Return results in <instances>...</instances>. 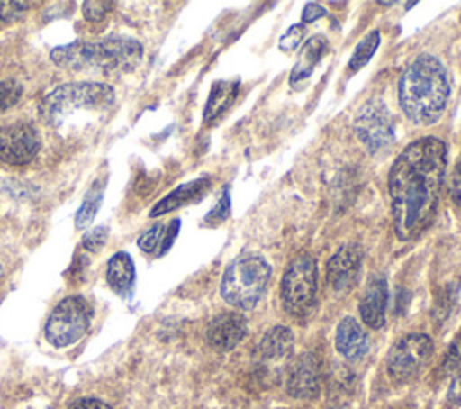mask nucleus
<instances>
[{
  "label": "nucleus",
  "mask_w": 461,
  "mask_h": 409,
  "mask_svg": "<svg viewBox=\"0 0 461 409\" xmlns=\"http://www.w3.org/2000/svg\"><path fill=\"white\" fill-rule=\"evenodd\" d=\"M447 171V146L429 135L403 148L389 169L393 227L402 241L416 240L434 222Z\"/></svg>",
  "instance_id": "1"
},
{
  "label": "nucleus",
  "mask_w": 461,
  "mask_h": 409,
  "mask_svg": "<svg viewBox=\"0 0 461 409\" xmlns=\"http://www.w3.org/2000/svg\"><path fill=\"white\" fill-rule=\"evenodd\" d=\"M448 94L447 70L432 54L418 56L398 81L400 108L418 126H430L443 115Z\"/></svg>",
  "instance_id": "2"
},
{
  "label": "nucleus",
  "mask_w": 461,
  "mask_h": 409,
  "mask_svg": "<svg viewBox=\"0 0 461 409\" xmlns=\"http://www.w3.org/2000/svg\"><path fill=\"white\" fill-rule=\"evenodd\" d=\"M142 45L135 38L106 36L99 41L76 40L54 47L50 50V59L54 65L72 72L119 77L135 70L142 59Z\"/></svg>",
  "instance_id": "3"
},
{
  "label": "nucleus",
  "mask_w": 461,
  "mask_h": 409,
  "mask_svg": "<svg viewBox=\"0 0 461 409\" xmlns=\"http://www.w3.org/2000/svg\"><path fill=\"white\" fill-rule=\"evenodd\" d=\"M115 90L101 81L65 83L45 95L40 106L41 119L50 126H59L77 112H101L113 105Z\"/></svg>",
  "instance_id": "4"
},
{
  "label": "nucleus",
  "mask_w": 461,
  "mask_h": 409,
  "mask_svg": "<svg viewBox=\"0 0 461 409\" xmlns=\"http://www.w3.org/2000/svg\"><path fill=\"white\" fill-rule=\"evenodd\" d=\"M270 276L272 267L261 254L243 252L227 265L220 283V295L238 310H250L267 292Z\"/></svg>",
  "instance_id": "5"
},
{
  "label": "nucleus",
  "mask_w": 461,
  "mask_h": 409,
  "mask_svg": "<svg viewBox=\"0 0 461 409\" xmlns=\"http://www.w3.org/2000/svg\"><path fill=\"white\" fill-rule=\"evenodd\" d=\"M281 303L294 317L312 312L317 295V263L308 252L297 254L285 268L281 277Z\"/></svg>",
  "instance_id": "6"
},
{
  "label": "nucleus",
  "mask_w": 461,
  "mask_h": 409,
  "mask_svg": "<svg viewBox=\"0 0 461 409\" xmlns=\"http://www.w3.org/2000/svg\"><path fill=\"white\" fill-rule=\"evenodd\" d=\"M90 321V303L83 295H67L49 314L45 323V339L54 348L72 346L86 333Z\"/></svg>",
  "instance_id": "7"
},
{
  "label": "nucleus",
  "mask_w": 461,
  "mask_h": 409,
  "mask_svg": "<svg viewBox=\"0 0 461 409\" xmlns=\"http://www.w3.org/2000/svg\"><path fill=\"white\" fill-rule=\"evenodd\" d=\"M353 128L371 155L385 153L394 142L393 115L380 99H371L360 106Z\"/></svg>",
  "instance_id": "8"
},
{
  "label": "nucleus",
  "mask_w": 461,
  "mask_h": 409,
  "mask_svg": "<svg viewBox=\"0 0 461 409\" xmlns=\"http://www.w3.org/2000/svg\"><path fill=\"white\" fill-rule=\"evenodd\" d=\"M434 351L432 339L427 333H407L398 339L385 359L387 375L394 382H405L414 378L427 364Z\"/></svg>",
  "instance_id": "9"
},
{
  "label": "nucleus",
  "mask_w": 461,
  "mask_h": 409,
  "mask_svg": "<svg viewBox=\"0 0 461 409\" xmlns=\"http://www.w3.org/2000/svg\"><path fill=\"white\" fill-rule=\"evenodd\" d=\"M41 141L31 123H13L0 128V160L11 166L29 164L40 151Z\"/></svg>",
  "instance_id": "10"
},
{
  "label": "nucleus",
  "mask_w": 461,
  "mask_h": 409,
  "mask_svg": "<svg viewBox=\"0 0 461 409\" xmlns=\"http://www.w3.org/2000/svg\"><path fill=\"white\" fill-rule=\"evenodd\" d=\"M321 389V362L315 353H301L290 366L286 391L294 398H313Z\"/></svg>",
  "instance_id": "11"
},
{
  "label": "nucleus",
  "mask_w": 461,
  "mask_h": 409,
  "mask_svg": "<svg viewBox=\"0 0 461 409\" xmlns=\"http://www.w3.org/2000/svg\"><path fill=\"white\" fill-rule=\"evenodd\" d=\"M362 265V249L357 243L342 245L326 265V277L333 290H348L358 277Z\"/></svg>",
  "instance_id": "12"
},
{
  "label": "nucleus",
  "mask_w": 461,
  "mask_h": 409,
  "mask_svg": "<svg viewBox=\"0 0 461 409\" xmlns=\"http://www.w3.org/2000/svg\"><path fill=\"white\" fill-rule=\"evenodd\" d=\"M247 335V321L238 312H223L211 319L205 337L216 351L234 350Z\"/></svg>",
  "instance_id": "13"
},
{
  "label": "nucleus",
  "mask_w": 461,
  "mask_h": 409,
  "mask_svg": "<svg viewBox=\"0 0 461 409\" xmlns=\"http://www.w3.org/2000/svg\"><path fill=\"white\" fill-rule=\"evenodd\" d=\"M387 301H389V290L387 281L382 276L373 277L367 286L362 292L358 312L366 326L378 330L385 323V312H387Z\"/></svg>",
  "instance_id": "14"
},
{
  "label": "nucleus",
  "mask_w": 461,
  "mask_h": 409,
  "mask_svg": "<svg viewBox=\"0 0 461 409\" xmlns=\"http://www.w3.org/2000/svg\"><path fill=\"white\" fill-rule=\"evenodd\" d=\"M369 346L364 328L355 317H344L335 332V348L346 360H358Z\"/></svg>",
  "instance_id": "15"
},
{
  "label": "nucleus",
  "mask_w": 461,
  "mask_h": 409,
  "mask_svg": "<svg viewBox=\"0 0 461 409\" xmlns=\"http://www.w3.org/2000/svg\"><path fill=\"white\" fill-rule=\"evenodd\" d=\"M211 187V180L207 177H202V178H196V180H191V182H185L182 186H178L176 189H173L169 195H166L162 200H158L151 211H149V216L151 218H158L166 213H171L182 205H187L191 202H196L200 200L205 191Z\"/></svg>",
  "instance_id": "16"
},
{
  "label": "nucleus",
  "mask_w": 461,
  "mask_h": 409,
  "mask_svg": "<svg viewBox=\"0 0 461 409\" xmlns=\"http://www.w3.org/2000/svg\"><path fill=\"white\" fill-rule=\"evenodd\" d=\"M106 281L110 288L121 295L128 297L135 285V265L128 252H115L106 263Z\"/></svg>",
  "instance_id": "17"
},
{
  "label": "nucleus",
  "mask_w": 461,
  "mask_h": 409,
  "mask_svg": "<svg viewBox=\"0 0 461 409\" xmlns=\"http://www.w3.org/2000/svg\"><path fill=\"white\" fill-rule=\"evenodd\" d=\"M326 45H328L326 38L321 36V34L312 36L303 45V49H301V52L297 56V61H295V65H294V68L290 72V85H292V88H299V85L312 76L315 65L321 61V58H322V54L326 50Z\"/></svg>",
  "instance_id": "18"
},
{
  "label": "nucleus",
  "mask_w": 461,
  "mask_h": 409,
  "mask_svg": "<svg viewBox=\"0 0 461 409\" xmlns=\"http://www.w3.org/2000/svg\"><path fill=\"white\" fill-rule=\"evenodd\" d=\"M294 350V333L288 326H272L259 341V355L265 362L285 360Z\"/></svg>",
  "instance_id": "19"
},
{
  "label": "nucleus",
  "mask_w": 461,
  "mask_h": 409,
  "mask_svg": "<svg viewBox=\"0 0 461 409\" xmlns=\"http://www.w3.org/2000/svg\"><path fill=\"white\" fill-rule=\"evenodd\" d=\"M240 88V81H214L203 108V121L211 123L218 119L234 101Z\"/></svg>",
  "instance_id": "20"
},
{
  "label": "nucleus",
  "mask_w": 461,
  "mask_h": 409,
  "mask_svg": "<svg viewBox=\"0 0 461 409\" xmlns=\"http://www.w3.org/2000/svg\"><path fill=\"white\" fill-rule=\"evenodd\" d=\"M103 187H104V184L95 182L86 191L85 200H83V204L79 205V209H77V213L74 216V223H76L77 229H86L94 222V218H95V214L99 211V205L103 202Z\"/></svg>",
  "instance_id": "21"
},
{
  "label": "nucleus",
  "mask_w": 461,
  "mask_h": 409,
  "mask_svg": "<svg viewBox=\"0 0 461 409\" xmlns=\"http://www.w3.org/2000/svg\"><path fill=\"white\" fill-rule=\"evenodd\" d=\"M378 45H380V32L375 29V31L367 32V34L357 43V47L353 49V54H351L349 63H348L349 72L360 70V68L373 58V54L376 52Z\"/></svg>",
  "instance_id": "22"
},
{
  "label": "nucleus",
  "mask_w": 461,
  "mask_h": 409,
  "mask_svg": "<svg viewBox=\"0 0 461 409\" xmlns=\"http://www.w3.org/2000/svg\"><path fill=\"white\" fill-rule=\"evenodd\" d=\"M23 94L20 81L16 79H0V112L14 106Z\"/></svg>",
  "instance_id": "23"
},
{
  "label": "nucleus",
  "mask_w": 461,
  "mask_h": 409,
  "mask_svg": "<svg viewBox=\"0 0 461 409\" xmlns=\"http://www.w3.org/2000/svg\"><path fill=\"white\" fill-rule=\"evenodd\" d=\"M166 225L164 223H155L153 227H149L146 232H142L137 240V245L140 250H144L146 254H153L158 250L162 236H164Z\"/></svg>",
  "instance_id": "24"
},
{
  "label": "nucleus",
  "mask_w": 461,
  "mask_h": 409,
  "mask_svg": "<svg viewBox=\"0 0 461 409\" xmlns=\"http://www.w3.org/2000/svg\"><path fill=\"white\" fill-rule=\"evenodd\" d=\"M441 369H443L445 375L457 373L461 369V332L457 333V337L448 346V350L445 353V359L441 362Z\"/></svg>",
  "instance_id": "25"
},
{
  "label": "nucleus",
  "mask_w": 461,
  "mask_h": 409,
  "mask_svg": "<svg viewBox=\"0 0 461 409\" xmlns=\"http://www.w3.org/2000/svg\"><path fill=\"white\" fill-rule=\"evenodd\" d=\"M303 38H304V23H294L279 38V49L283 52H292V50H295L301 45Z\"/></svg>",
  "instance_id": "26"
},
{
  "label": "nucleus",
  "mask_w": 461,
  "mask_h": 409,
  "mask_svg": "<svg viewBox=\"0 0 461 409\" xmlns=\"http://www.w3.org/2000/svg\"><path fill=\"white\" fill-rule=\"evenodd\" d=\"M113 7H115L113 2H106V0H103V2L95 0L94 2V0H90V2H83V14L88 22H101Z\"/></svg>",
  "instance_id": "27"
},
{
  "label": "nucleus",
  "mask_w": 461,
  "mask_h": 409,
  "mask_svg": "<svg viewBox=\"0 0 461 409\" xmlns=\"http://www.w3.org/2000/svg\"><path fill=\"white\" fill-rule=\"evenodd\" d=\"M230 214V196H229V189H225L221 193V198L218 200V204L212 207V211L205 216V223L211 225H218L223 220H227V216Z\"/></svg>",
  "instance_id": "28"
},
{
  "label": "nucleus",
  "mask_w": 461,
  "mask_h": 409,
  "mask_svg": "<svg viewBox=\"0 0 461 409\" xmlns=\"http://www.w3.org/2000/svg\"><path fill=\"white\" fill-rule=\"evenodd\" d=\"M108 240V227H95L83 236V247L90 252H97Z\"/></svg>",
  "instance_id": "29"
},
{
  "label": "nucleus",
  "mask_w": 461,
  "mask_h": 409,
  "mask_svg": "<svg viewBox=\"0 0 461 409\" xmlns=\"http://www.w3.org/2000/svg\"><path fill=\"white\" fill-rule=\"evenodd\" d=\"M31 4L27 2H0V23L13 22L18 18Z\"/></svg>",
  "instance_id": "30"
},
{
  "label": "nucleus",
  "mask_w": 461,
  "mask_h": 409,
  "mask_svg": "<svg viewBox=\"0 0 461 409\" xmlns=\"http://www.w3.org/2000/svg\"><path fill=\"white\" fill-rule=\"evenodd\" d=\"M448 195L456 205L461 207V155L452 169L450 180H448Z\"/></svg>",
  "instance_id": "31"
},
{
  "label": "nucleus",
  "mask_w": 461,
  "mask_h": 409,
  "mask_svg": "<svg viewBox=\"0 0 461 409\" xmlns=\"http://www.w3.org/2000/svg\"><path fill=\"white\" fill-rule=\"evenodd\" d=\"M178 231H180V220L175 218V220H171V222L166 225V231H164L160 247H158V250H157V256H164V254L171 249V245H173V241H175Z\"/></svg>",
  "instance_id": "32"
},
{
  "label": "nucleus",
  "mask_w": 461,
  "mask_h": 409,
  "mask_svg": "<svg viewBox=\"0 0 461 409\" xmlns=\"http://www.w3.org/2000/svg\"><path fill=\"white\" fill-rule=\"evenodd\" d=\"M68 409H112L110 404H106L101 398H94V396H81L76 398L68 404Z\"/></svg>",
  "instance_id": "33"
},
{
  "label": "nucleus",
  "mask_w": 461,
  "mask_h": 409,
  "mask_svg": "<svg viewBox=\"0 0 461 409\" xmlns=\"http://www.w3.org/2000/svg\"><path fill=\"white\" fill-rule=\"evenodd\" d=\"M324 14H326V11H324V7H322V5L315 4V2H310V4H306V5H304L303 14H301V20H303L304 23H312V22H315V20L322 18Z\"/></svg>",
  "instance_id": "34"
},
{
  "label": "nucleus",
  "mask_w": 461,
  "mask_h": 409,
  "mask_svg": "<svg viewBox=\"0 0 461 409\" xmlns=\"http://www.w3.org/2000/svg\"><path fill=\"white\" fill-rule=\"evenodd\" d=\"M447 400L452 405H461V369L456 373V377L452 378L448 391H447Z\"/></svg>",
  "instance_id": "35"
},
{
  "label": "nucleus",
  "mask_w": 461,
  "mask_h": 409,
  "mask_svg": "<svg viewBox=\"0 0 461 409\" xmlns=\"http://www.w3.org/2000/svg\"><path fill=\"white\" fill-rule=\"evenodd\" d=\"M380 5H384V7H389V5H394V2H378Z\"/></svg>",
  "instance_id": "36"
},
{
  "label": "nucleus",
  "mask_w": 461,
  "mask_h": 409,
  "mask_svg": "<svg viewBox=\"0 0 461 409\" xmlns=\"http://www.w3.org/2000/svg\"><path fill=\"white\" fill-rule=\"evenodd\" d=\"M2 274H4V267H2V263H0V277H2Z\"/></svg>",
  "instance_id": "37"
}]
</instances>
